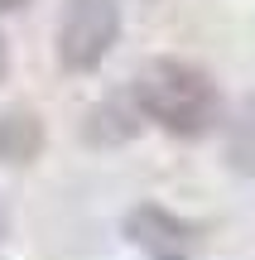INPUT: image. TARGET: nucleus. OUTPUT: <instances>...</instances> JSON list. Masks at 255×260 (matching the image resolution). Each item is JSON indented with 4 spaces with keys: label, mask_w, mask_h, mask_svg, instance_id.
<instances>
[{
    "label": "nucleus",
    "mask_w": 255,
    "mask_h": 260,
    "mask_svg": "<svg viewBox=\"0 0 255 260\" xmlns=\"http://www.w3.org/2000/svg\"><path fill=\"white\" fill-rule=\"evenodd\" d=\"M140 125H144V111L130 96V87H125V96H111V102H101L87 116V140H92V145H121V140H130Z\"/></svg>",
    "instance_id": "obj_5"
},
{
    "label": "nucleus",
    "mask_w": 255,
    "mask_h": 260,
    "mask_svg": "<svg viewBox=\"0 0 255 260\" xmlns=\"http://www.w3.org/2000/svg\"><path fill=\"white\" fill-rule=\"evenodd\" d=\"M130 96L140 102L144 121L169 135H207L222 121V92L198 63L183 58H150L130 77Z\"/></svg>",
    "instance_id": "obj_1"
},
{
    "label": "nucleus",
    "mask_w": 255,
    "mask_h": 260,
    "mask_svg": "<svg viewBox=\"0 0 255 260\" xmlns=\"http://www.w3.org/2000/svg\"><path fill=\"white\" fill-rule=\"evenodd\" d=\"M24 0H0V15H10V10H19Z\"/></svg>",
    "instance_id": "obj_9"
},
{
    "label": "nucleus",
    "mask_w": 255,
    "mask_h": 260,
    "mask_svg": "<svg viewBox=\"0 0 255 260\" xmlns=\"http://www.w3.org/2000/svg\"><path fill=\"white\" fill-rule=\"evenodd\" d=\"M125 241L150 260H193L198 255V226L173 217L169 207L140 203L125 212Z\"/></svg>",
    "instance_id": "obj_3"
},
{
    "label": "nucleus",
    "mask_w": 255,
    "mask_h": 260,
    "mask_svg": "<svg viewBox=\"0 0 255 260\" xmlns=\"http://www.w3.org/2000/svg\"><path fill=\"white\" fill-rule=\"evenodd\" d=\"M39 154H44V121L24 106L0 111V164L19 169V164H34Z\"/></svg>",
    "instance_id": "obj_4"
},
{
    "label": "nucleus",
    "mask_w": 255,
    "mask_h": 260,
    "mask_svg": "<svg viewBox=\"0 0 255 260\" xmlns=\"http://www.w3.org/2000/svg\"><path fill=\"white\" fill-rule=\"evenodd\" d=\"M5 73H10V48H5V34H0V82H5Z\"/></svg>",
    "instance_id": "obj_7"
},
{
    "label": "nucleus",
    "mask_w": 255,
    "mask_h": 260,
    "mask_svg": "<svg viewBox=\"0 0 255 260\" xmlns=\"http://www.w3.org/2000/svg\"><path fill=\"white\" fill-rule=\"evenodd\" d=\"M116 34H121L116 0H67L63 19H58V34H53L58 63L67 73H92L116 48Z\"/></svg>",
    "instance_id": "obj_2"
},
{
    "label": "nucleus",
    "mask_w": 255,
    "mask_h": 260,
    "mask_svg": "<svg viewBox=\"0 0 255 260\" xmlns=\"http://www.w3.org/2000/svg\"><path fill=\"white\" fill-rule=\"evenodd\" d=\"M227 164L236 169V174L255 178V96L241 102V111L231 116V125H227Z\"/></svg>",
    "instance_id": "obj_6"
},
{
    "label": "nucleus",
    "mask_w": 255,
    "mask_h": 260,
    "mask_svg": "<svg viewBox=\"0 0 255 260\" xmlns=\"http://www.w3.org/2000/svg\"><path fill=\"white\" fill-rule=\"evenodd\" d=\"M5 232H10V207H5V193H0V241H5Z\"/></svg>",
    "instance_id": "obj_8"
}]
</instances>
